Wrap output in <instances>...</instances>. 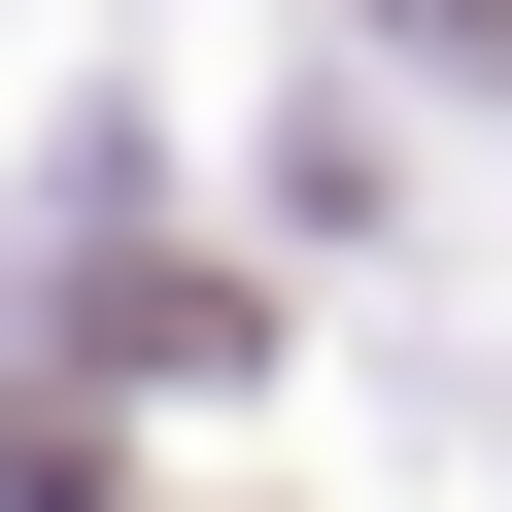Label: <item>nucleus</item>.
Segmentation results:
<instances>
[{"label": "nucleus", "instance_id": "f257e3e1", "mask_svg": "<svg viewBox=\"0 0 512 512\" xmlns=\"http://www.w3.org/2000/svg\"><path fill=\"white\" fill-rule=\"evenodd\" d=\"M376 35H478V0H376Z\"/></svg>", "mask_w": 512, "mask_h": 512}]
</instances>
